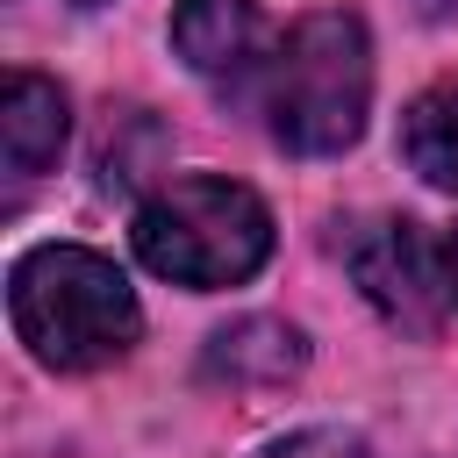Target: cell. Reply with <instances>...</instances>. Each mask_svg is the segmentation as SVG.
<instances>
[{
    "mask_svg": "<svg viewBox=\"0 0 458 458\" xmlns=\"http://www.w3.org/2000/svg\"><path fill=\"white\" fill-rule=\"evenodd\" d=\"M7 315H14V336L29 344V358L50 372H93V365L122 358L143 329L136 293L114 272V258L79 250V243H43V250L14 258Z\"/></svg>",
    "mask_w": 458,
    "mask_h": 458,
    "instance_id": "obj_1",
    "label": "cell"
},
{
    "mask_svg": "<svg viewBox=\"0 0 458 458\" xmlns=\"http://www.w3.org/2000/svg\"><path fill=\"white\" fill-rule=\"evenodd\" d=\"M372 100V43L344 7L301 14L265 64V129L293 157H336L358 143Z\"/></svg>",
    "mask_w": 458,
    "mask_h": 458,
    "instance_id": "obj_2",
    "label": "cell"
},
{
    "mask_svg": "<svg viewBox=\"0 0 458 458\" xmlns=\"http://www.w3.org/2000/svg\"><path fill=\"white\" fill-rule=\"evenodd\" d=\"M136 258L172 286H236L272 258V215L236 179H172L136 208Z\"/></svg>",
    "mask_w": 458,
    "mask_h": 458,
    "instance_id": "obj_3",
    "label": "cell"
},
{
    "mask_svg": "<svg viewBox=\"0 0 458 458\" xmlns=\"http://www.w3.org/2000/svg\"><path fill=\"white\" fill-rule=\"evenodd\" d=\"M344 265H351L358 293H365L379 315L408 322V329L437 322V308L451 301V258H444V243H437L422 222H408V215L365 222V229L344 243Z\"/></svg>",
    "mask_w": 458,
    "mask_h": 458,
    "instance_id": "obj_4",
    "label": "cell"
},
{
    "mask_svg": "<svg viewBox=\"0 0 458 458\" xmlns=\"http://www.w3.org/2000/svg\"><path fill=\"white\" fill-rule=\"evenodd\" d=\"M172 50L186 57V72H200V79L222 86V93L250 86V79L272 64L258 0H179V14H172Z\"/></svg>",
    "mask_w": 458,
    "mask_h": 458,
    "instance_id": "obj_5",
    "label": "cell"
},
{
    "mask_svg": "<svg viewBox=\"0 0 458 458\" xmlns=\"http://www.w3.org/2000/svg\"><path fill=\"white\" fill-rule=\"evenodd\" d=\"M0 150L14 179H36L64 150V93L43 72H14L0 93Z\"/></svg>",
    "mask_w": 458,
    "mask_h": 458,
    "instance_id": "obj_6",
    "label": "cell"
},
{
    "mask_svg": "<svg viewBox=\"0 0 458 458\" xmlns=\"http://www.w3.org/2000/svg\"><path fill=\"white\" fill-rule=\"evenodd\" d=\"M401 157L429 186L458 193V79H437L429 93L408 100V114H401Z\"/></svg>",
    "mask_w": 458,
    "mask_h": 458,
    "instance_id": "obj_7",
    "label": "cell"
},
{
    "mask_svg": "<svg viewBox=\"0 0 458 458\" xmlns=\"http://www.w3.org/2000/svg\"><path fill=\"white\" fill-rule=\"evenodd\" d=\"M301 358H308L301 329L272 322V315H250V322H236V329H222L208 344V372L215 379H286V372H301Z\"/></svg>",
    "mask_w": 458,
    "mask_h": 458,
    "instance_id": "obj_8",
    "label": "cell"
},
{
    "mask_svg": "<svg viewBox=\"0 0 458 458\" xmlns=\"http://www.w3.org/2000/svg\"><path fill=\"white\" fill-rule=\"evenodd\" d=\"M265 458H365V444H358L351 429H301V437L272 444Z\"/></svg>",
    "mask_w": 458,
    "mask_h": 458,
    "instance_id": "obj_9",
    "label": "cell"
},
{
    "mask_svg": "<svg viewBox=\"0 0 458 458\" xmlns=\"http://www.w3.org/2000/svg\"><path fill=\"white\" fill-rule=\"evenodd\" d=\"M415 7H422L429 21H458V0H415Z\"/></svg>",
    "mask_w": 458,
    "mask_h": 458,
    "instance_id": "obj_10",
    "label": "cell"
},
{
    "mask_svg": "<svg viewBox=\"0 0 458 458\" xmlns=\"http://www.w3.org/2000/svg\"><path fill=\"white\" fill-rule=\"evenodd\" d=\"M444 258H451V301H458V229L444 236Z\"/></svg>",
    "mask_w": 458,
    "mask_h": 458,
    "instance_id": "obj_11",
    "label": "cell"
},
{
    "mask_svg": "<svg viewBox=\"0 0 458 458\" xmlns=\"http://www.w3.org/2000/svg\"><path fill=\"white\" fill-rule=\"evenodd\" d=\"M79 7H93V0H79Z\"/></svg>",
    "mask_w": 458,
    "mask_h": 458,
    "instance_id": "obj_12",
    "label": "cell"
}]
</instances>
